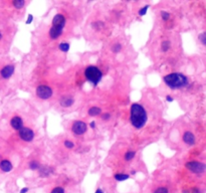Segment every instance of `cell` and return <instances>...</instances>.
Here are the masks:
<instances>
[{
	"mask_svg": "<svg viewBox=\"0 0 206 193\" xmlns=\"http://www.w3.org/2000/svg\"><path fill=\"white\" fill-rule=\"evenodd\" d=\"M154 193H169V191L166 187H159L154 191Z\"/></svg>",
	"mask_w": 206,
	"mask_h": 193,
	"instance_id": "24",
	"label": "cell"
},
{
	"mask_svg": "<svg viewBox=\"0 0 206 193\" xmlns=\"http://www.w3.org/2000/svg\"><path fill=\"white\" fill-rule=\"evenodd\" d=\"M74 103V98H71V97H64L60 99L61 107H64V108L70 107Z\"/></svg>",
	"mask_w": 206,
	"mask_h": 193,
	"instance_id": "13",
	"label": "cell"
},
{
	"mask_svg": "<svg viewBox=\"0 0 206 193\" xmlns=\"http://www.w3.org/2000/svg\"><path fill=\"white\" fill-rule=\"evenodd\" d=\"M164 83L172 90H178L181 88H185L188 85L189 81L187 77L179 72H174V74L167 75L164 77Z\"/></svg>",
	"mask_w": 206,
	"mask_h": 193,
	"instance_id": "2",
	"label": "cell"
},
{
	"mask_svg": "<svg viewBox=\"0 0 206 193\" xmlns=\"http://www.w3.org/2000/svg\"><path fill=\"white\" fill-rule=\"evenodd\" d=\"M112 50H113L114 52H120L122 50V44L120 43H115L113 46H112Z\"/></svg>",
	"mask_w": 206,
	"mask_h": 193,
	"instance_id": "22",
	"label": "cell"
},
{
	"mask_svg": "<svg viewBox=\"0 0 206 193\" xmlns=\"http://www.w3.org/2000/svg\"><path fill=\"white\" fill-rule=\"evenodd\" d=\"M114 178L117 180V181H125V180H128L130 178L129 174H122V173H118L114 176Z\"/></svg>",
	"mask_w": 206,
	"mask_h": 193,
	"instance_id": "15",
	"label": "cell"
},
{
	"mask_svg": "<svg viewBox=\"0 0 206 193\" xmlns=\"http://www.w3.org/2000/svg\"><path fill=\"white\" fill-rule=\"evenodd\" d=\"M131 123L136 129H142L147 123L148 116L145 109L140 104H133L131 107Z\"/></svg>",
	"mask_w": 206,
	"mask_h": 193,
	"instance_id": "1",
	"label": "cell"
},
{
	"mask_svg": "<svg viewBox=\"0 0 206 193\" xmlns=\"http://www.w3.org/2000/svg\"><path fill=\"white\" fill-rule=\"evenodd\" d=\"M1 38H2V33L0 32V39H1Z\"/></svg>",
	"mask_w": 206,
	"mask_h": 193,
	"instance_id": "36",
	"label": "cell"
},
{
	"mask_svg": "<svg viewBox=\"0 0 206 193\" xmlns=\"http://www.w3.org/2000/svg\"><path fill=\"white\" fill-rule=\"evenodd\" d=\"M183 141L185 142L187 145H194L195 144V136L192 134L191 132H185L183 135Z\"/></svg>",
	"mask_w": 206,
	"mask_h": 193,
	"instance_id": "11",
	"label": "cell"
},
{
	"mask_svg": "<svg viewBox=\"0 0 206 193\" xmlns=\"http://www.w3.org/2000/svg\"><path fill=\"white\" fill-rule=\"evenodd\" d=\"M64 146L67 147V148H68V149H73V148L74 147V144L73 143V142L71 141H70V140H67V141H64Z\"/></svg>",
	"mask_w": 206,
	"mask_h": 193,
	"instance_id": "25",
	"label": "cell"
},
{
	"mask_svg": "<svg viewBox=\"0 0 206 193\" xmlns=\"http://www.w3.org/2000/svg\"><path fill=\"white\" fill-rule=\"evenodd\" d=\"M186 168L189 169L190 171L196 174L203 173L205 171V165L201 162H197V161H191V162L186 163Z\"/></svg>",
	"mask_w": 206,
	"mask_h": 193,
	"instance_id": "5",
	"label": "cell"
},
{
	"mask_svg": "<svg viewBox=\"0 0 206 193\" xmlns=\"http://www.w3.org/2000/svg\"><path fill=\"white\" fill-rule=\"evenodd\" d=\"M70 43H67V42H62L58 45L59 50H61L62 52H67L68 50H70Z\"/></svg>",
	"mask_w": 206,
	"mask_h": 193,
	"instance_id": "16",
	"label": "cell"
},
{
	"mask_svg": "<svg viewBox=\"0 0 206 193\" xmlns=\"http://www.w3.org/2000/svg\"><path fill=\"white\" fill-rule=\"evenodd\" d=\"M52 90L51 88H49L47 86H39L36 88V96L39 98V99L42 100H47L52 96Z\"/></svg>",
	"mask_w": 206,
	"mask_h": 193,
	"instance_id": "6",
	"label": "cell"
},
{
	"mask_svg": "<svg viewBox=\"0 0 206 193\" xmlns=\"http://www.w3.org/2000/svg\"><path fill=\"white\" fill-rule=\"evenodd\" d=\"M199 38H200V42H202V44H206V36H205V33H201L200 35H199Z\"/></svg>",
	"mask_w": 206,
	"mask_h": 193,
	"instance_id": "28",
	"label": "cell"
},
{
	"mask_svg": "<svg viewBox=\"0 0 206 193\" xmlns=\"http://www.w3.org/2000/svg\"><path fill=\"white\" fill-rule=\"evenodd\" d=\"M14 69H15V68H14L13 65H8L4 66V68L1 69V72H0V75H1V77L7 80V78H11V75H13Z\"/></svg>",
	"mask_w": 206,
	"mask_h": 193,
	"instance_id": "9",
	"label": "cell"
},
{
	"mask_svg": "<svg viewBox=\"0 0 206 193\" xmlns=\"http://www.w3.org/2000/svg\"><path fill=\"white\" fill-rule=\"evenodd\" d=\"M192 193H200V190L197 188H193L192 189Z\"/></svg>",
	"mask_w": 206,
	"mask_h": 193,
	"instance_id": "34",
	"label": "cell"
},
{
	"mask_svg": "<svg viewBox=\"0 0 206 193\" xmlns=\"http://www.w3.org/2000/svg\"><path fill=\"white\" fill-rule=\"evenodd\" d=\"M65 26V18L62 14L58 13L52 19V26L49 30V36L52 39H57L61 35L62 29Z\"/></svg>",
	"mask_w": 206,
	"mask_h": 193,
	"instance_id": "3",
	"label": "cell"
},
{
	"mask_svg": "<svg viewBox=\"0 0 206 193\" xmlns=\"http://www.w3.org/2000/svg\"><path fill=\"white\" fill-rule=\"evenodd\" d=\"M90 127L92 128V129H95L96 128V122L95 121H92L90 123Z\"/></svg>",
	"mask_w": 206,
	"mask_h": 193,
	"instance_id": "33",
	"label": "cell"
},
{
	"mask_svg": "<svg viewBox=\"0 0 206 193\" xmlns=\"http://www.w3.org/2000/svg\"><path fill=\"white\" fill-rule=\"evenodd\" d=\"M174 101V98H172L171 96H167L166 97V102H168V103H172Z\"/></svg>",
	"mask_w": 206,
	"mask_h": 193,
	"instance_id": "30",
	"label": "cell"
},
{
	"mask_svg": "<svg viewBox=\"0 0 206 193\" xmlns=\"http://www.w3.org/2000/svg\"><path fill=\"white\" fill-rule=\"evenodd\" d=\"M110 118H111L110 113H104L102 115V119L104 120V121H108V120H110Z\"/></svg>",
	"mask_w": 206,
	"mask_h": 193,
	"instance_id": "27",
	"label": "cell"
},
{
	"mask_svg": "<svg viewBox=\"0 0 206 193\" xmlns=\"http://www.w3.org/2000/svg\"><path fill=\"white\" fill-rule=\"evenodd\" d=\"M0 169L3 172H10L13 169V165L9 160H2L0 162Z\"/></svg>",
	"mask_w": 206,
	"mask_h": 193,
	"instance_id": "12",
	"label": "cell"
},
{
	"mask_svg": "<svg viewBox=\"0 0 206 193\" xmlns=\"http://www.w3.org/2000/svg\"><path fill=\"white\" fill-rule=\"evenodd\" d=\"M85 77L90 83H92L93 86H98L103 78V74L96 66L90 65L86 68Z\"/></svg>",
	"mask_w": 206,
	"mask_h": 193,
	"instance_id": "4",
	"label": "cell"
},
{
	"mask_svg": "<svg viewBox=\"0 0 206 193\" xmlns=\"http://www.w3.org/2000/svg\"><path fill=\"white\" fill-rule=\"evenodd\" d=\"M28 190H29V188H28V187H24V188H22V189H21V190L19 191V193H27V192H28Z\"/></svg>",
	"mask_w": 206,
	"mask_h": 193,
	"instance_id": "32",
	"label": "cell"
},
{
	"mask_svg": "<svg viewBox=\"0 0 206 193\" xmlns=\"http://www.w3.org/2000/svg\"><path fill=\"white\" fill-rule=\"evenodd\" d=\"M12 5H13L15 8L20 9L25 5V1H24V0H15V1L12 2Z\"/></svg>",
	"mask_w": 206,
	"mask_h": 193,
	"instance_id": "17",
	"label": "cell"
},
{
	"mask_svg": "<svg viewBox=\"0 0 206 193\" xmlns=\"http://www.w3.org/2000/svg\"><path fill=\"white\" fill-rule=\"evenodd\" d=\"M19 136L20 138L22 139L23 141L25 142H31L34 138V133L31 129L26 128V127H22L19 131Z\"/></svg>",
	"mask_w": 206,
	"mask_h": 193,
	"instance_id": "8",
	"label": "cell"
},
{
	"mask_svg": "<svg viewBox=\"0 0 206 193\" xmlns=\"http://www.w3.org/2000/svg\"><path fill=\"white\" fill-rule=\"evenodd\" d=\"M161 16H162V19L163 20H169L170 19V13L169 12H167V11H161Z\"/></svg>",
	"mask_w": 206,
	"mask_h": 193,
	"instance_id": "23",
	"label": "cell"
},
{
	"mask_svg": "<svg viewBox=\"0 0 206 193\" xmlns=\"http://www.w3.org/2000/svg\"><path fill=\"white\" fill-rule=\"evenodd\" d=\"M161 48L163 52H167V50L170 48V42H168V40H165V42H163L161 44Z\"/></svg>",
	"mask_w": 206,
	"mask_h": 193,
	"instance_id": "20",
	"label": "cell"
},
{
	"mask_svg": "<svg viewBox=\"0 0 206 193\" xmlns=\"http://www.w3.org/2000/svg\"><path fill=\"white\" fill-rule=\"evenodd\" d=\"M32 21H33V15L29 14V15H28V17H27V19H26L25 24H30Z\"/></svg>",
	"mask_w": 206,
	"mask_h": 193,
	"instance_id": "29",
	"label": "cell"
},
{
	"mask_svg": "<svg viewBox=\"0 0 206 193\" xmlns=\"http://www.w3.org/2000/svg\"><path fill=\"white\" fill-rule=\"evenodd\" d=\"M135 156H136V152L135 151H128L127 153L125 154V160H126V161H131Z\"/></svg>",
	"mask_w": 206,
	"mask_h": 193,
	"instance_id": "18",
	"label": "cell"
},
{
	"mask_svg": "<svg viewBox=\"0 0 206 193\" xmlns=\"http://www.w3.org/2000/svg\"><path fill=\"white\" fill-rule=\"evenodd\" d=\"M88 130V126L83 121H76L71 126V131L76 135H83Z\"/></svg>",
	"mask_w": 206,
	"mask_h": 193,
	"instance_id": "7",
	"label": "cell"
},
{
	"mask_svg": "<svg viewBox=\"0 0 206 193\" xmlns=\"http://www.w3.org/2000/svg\"><path fill=\"white\" fill-rule=\"evenodd\" d=\"M51 193H64V189L62 187H55L52 189Z\"/></svg>",
	"mask_w": 206,
	"mask_h": 193,
	"instance_id": "26",
	"label": "cell"
},
{
	"mask_svg": "<svg viewBox=\"0 0 206 193\" xmlns=\"http://www.w3.org/2000/svg\"><path fill=\"white\" fill-rule=\"evenodd\" d=\"M40 168L39 167V164L38 162H36V161H31L29 163V169L30 170H38Z\"/></svg>",
	"mask_w": 206,
	"mask_h": 193,
	"instance_id": "19",
	"label": "cell"
},
{
	"mask_svg": "<svg viewBox=\"0 0 206 193\" xmlns=\"http://www.w3.org/2000/svg\"><path fill=\"white\" fill-rule=\"evenodd\" d=\"M150 7V5H145L144 7H142L141 9L139 10V15L140 16H144V15L147 14V11H148V8Z\"/></svg>",
	"mask_w": 206,
	"mask_h": 193,
	"instance_id": "21",
	"label": "cell"
},
{
	"mask_svg": "<svg viewBox=\"0 0 206 193\" xmlns=\"http://www.w3.org/2000/svg\"><path fill=\"white\" fill-rule=\"evenodd\" d=\"M89 115L90 116H92V117H95V116H98L100 115V114L102 113V110L100 109V108L98 107H92L89 110Z\"/></svg>",
	"mask_w": 206,
	"mask_h": 193,
	"instance_id": "14",
	"label": "cell"
},
{
	"mask_svg": "<svg viewBox=\"0 0 206 193\" xmlns=\"http://www.w3.org/2000/svg\"><path fill=\"white\" fill-rule=\"evenodd\" d=\"M95 193H105V192L103 191L101 188H98V189H96V192H95Z\"/></svg>",
	"mask_w": 206,
	"mask_h": 193,
	"instance_id": "35",
	"label": "cell"
},
{
	"mask_svg": "<svg viewBox=\"0 0 206 193\" xmlns=\"http://www.w3.org/2000/svg\"><path fill=\"white\" fill-rule=\"evenodd\" d=\"M103 26V23H101V22H96L95 24H93V27L95 28H100Z\"/></svg>",
	"mask_w": 206,
	"mask_h": 193,
	"instance_id": "31",
	"label": "cell"
},
{
	"mask_svg": "<svg viewBox=\"0 0 206 193\" xmlns=\"http://www.w3.org/2000/svg\"><path fill=\"white\" fill-rule=\"evenodd\" d=\"M10 125H11V127L13 128L14 130L19 131V130L23 127V121H22V119H21L20 117L15 116V117H13V118L11 119Z\"/></svg>",
	"mask_w": 206,
	"mask_h": 193,
	"instance_id": "10",
	"label": "cell"
}]
</instances>
